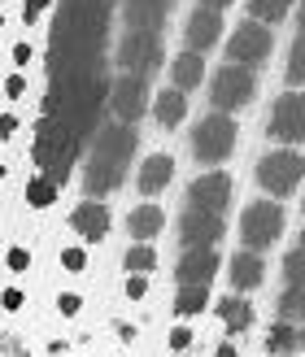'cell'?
<instances>
[{"mask_svg": "<svg viewBox=\"0 0 305 357\" xmlns=\"http://www.w3.org/2000/svg\"><path fill=\"white\" fill-rule=\"evenodd\" d=\"M131 153H135V131L122 127V122H110V127H101L92 135V153H87V166H83L87 201H101L105 192H114L127 178Z\"/></svg>", "mask_w": 305, "mask_h": 357, "instance_id": "obj_1", "label": "cell"}, {"mask_svg": "<svg viewBox=\"0 0 305 357\" xmlns=\"http://www.w3.org/2000/svg\"><path fill=\"white\" fill-rule=\"evenodd\" d=\"M79 149L83 144L75 139V131H70L61 118H40V122H35L31 157H35V166H40V174H48L57 188L66 183V174H70V166H75Z\"/></svg>", "mask_w": 305, "mask_h": 357, "instance_id": "obj_2", "label": "cell"}, {"mask_svg": "<svg viewBox=\"0 0 305 357\" xmlns=\"http://www.w3.org/2000/svg\"><path fill=\"white\" fill-rule=\"evenodd\" d=\"M161 52H166L161 31H127L118 44V66H122V75L149 83V75L161 70Z\"/></svg>", "mask_w": 305, "mask_h": 357, "instance_id": "obj_3", "label": "cell"}, {"mask_svg": "<svg viewBox=\"0 0 305 357\" xmlns=\"http://www.w3.org/2000/svg\"><path fill=\"white\" fill-rule=\"evenodd\" d=\"M231 149H236V118L227 114H209L196 122L192 131V157L205 166H218L223 157H231Z\"/></svg>", "mask_w": 305, "mask_h": 357, "instance_id": "obj_4", "label": "cell"}, {"mask_svg": "<svg viewBox=\"0 0 305 357\" xmlns=\"http://www.w3.org/2000/svg\"><path fill=\"white\" fill-rule=\"evenodd\" d=\"M258 96V75L253 70H244V66H223L218 75H214V114H236V109H244L248 100Z\"/></svg>", "mask_w": 305, "mask_h": 357, "instance_id": "obj_5", "label": "cell"}, {"mask_svg": "<svg viewBox=\"0 0 305 357\" xmlns=\"http://www.w3.org/2000/svg\"><path fill=\"white\" fill-rule=\"evenodd\" d=\"M279 231H283V209L275 201H253L244 209V218H240V236H244V248L248 253H258L262 257V248H271L279 240Z\"/></svg>", "mask_w": 305, "mask_h": 357, "instance_id": "obj_6", "label": "cell"}, {"mask_svg": "<svg viewBox=\"0 0 305 357\" xmlns=\"http://www.w3.org/2000/svg\"><path fill=\"white\" fill-rule=\"evenodd\" d=\"M301 170H305L301 153H292V149H275V153H266L262 162H258V183L271 192V196H288V192L301 183Z\"/></svg>", "mask_w": 305, "mask_h": 357, "instance_id": "obj_7", "label": "cell"}, {"mask_svg": "<svg viewBox=\"0 0 305 357\" xmlns=\"http://www.w3.org/2000/svg\"><path fill=\"white\" fill-rule=\"evenodd\" d=\"M266 135L279 139V144H301L305 139V96H297V92L279 96L271 109V122H266Z\"/></svg>", "mask_w": 305, "mask_h": 357, "instance_id": "obj_8", "label": "cell"}, {"mask_svg": "<svg viewBox=\"0 0 305 357\" xmlns=\"http://www.w3.org/2000/svg\"><path fill=\"white\" fill-rule=\"evenodd\" d=\"M271 26H258V22H248L240 26L236 35H231V48H227V66H244V70H253L262 66L266 57H271Z\"/></svg>", "mask_w": 305, "mask_h": 357, "instance_id": "obj_9", "label": "cell"}, {"mask_svg": "<svg viewBox=\"0 0 305 357\" xmlns=\"http://www.w3.org/2000/svg\"><path fill=\"white\" fill-rule=\"evenodd\" d=\"M231 174H223V170H209V174H201V178H192V188H188V205L192 209H205V213H218L223 218V209L231 205Z\"/></svg>", "mask_w": 305, "mask_h": 357, "instance_id": "obj_10", "label": "cell"}, {"mask_svg": "<svg viewBox=\"0 0 305 357\" xmlns=\"http://www.w3.org/2000/svg\"><path fill=\"white\" fill-rule=\"evenodd\" d=\"M110 109L118 114L122 127H131V122L149 109V83H140V79H131V75H118V79L110 83Z\"/></svg>", "mask_w": 305, "mask_h": 357, "instance_id": "obj_11", "label": "cell"}, {"mask_svg": "<svg viewBox=\"0 0 305 357\" xmlns=\"http://www.w3.org/2000/svg\"><path fill=\"white\" fill-rule=\"evenodd\" d=\"M223 236V218L218 213H205V209H184V218H179V240H184V253L188 248H214Z\"/></svg>", "mask_w": 305, "mask_h": 357, "instance_id": "obj_12", "label": "cell"}, {"mask_svg": "<svg viewBox=\"0 0 305 357\" xmlns=\"http://www.w3.org/2000/svg\"><path fill=\"white\" fill-rule=\"evenodd\" d=\"M70 231L83 244H96V240L110 236V209H105V201H79L70 209Z\"/></svg>", "mask_w": 305, "mask_h": 357, "instance_id": "obj_13", "label": "cell"}, {"mask_svg": "<svg viewBox=\"0 0 305 357\" xmlns=\"http://www.w3.org/2000/svg\"><path fill=\"white\" fill-rule=\"evenodd\" d=\"M218 275V253L214 248H188L184 257H179V288H209V279Z\"/></svg>", "mask_w": 305, "mask_h": 357, "instance_id": "obj_14", "label": "cell"}, {"mask_svg": "<svg viewBox=\"0 0 305 357\" xmlns=\"http://www.w3.org/2000/svg\"><path fill=\"white\" fill-rule=\"evenodd\" d=\"M218 35H223V17H218V13H209V9H196V13L188 17V26H184L188 52H196V57H201L205 48L218 44Z\"/></svg>", "mask_w": 305, "mask_h": 357, "instance_id": "obj_15", "label": "cell"}, {"mask_svg": "<svg viewBox=\"0 0 305 357\" xmlns=\"http://www.w3.org/2000/svg\"><path fill=\"white\" fill-rule=\"evenodd\" d=\"M227 275H231V288H236V292H253L258 283L266 279V261L244 248V253L231 257V271H227Z\"/></svg>", "mask_w": 305, "mask_h": 357, "instance_id": "obj_16", "label": "cell"}, {"mask_svg": "<svg viewBox=\"0 0 305 357\" xmlns=\"http://www.w3.org/2000/svg\"><path fill=\"white\" fill-rule=\"evenodd\" d=\"M166 13H170V0H127L131 31H161Z\"/></svg>", "mask_w": 305, "mask_h": 357, "instance_id": "obj_17", "label": "cell"}, {"mask_svg": "<svg viewBox=\"0 0 305 357\" xmlns=\"http://www.w3.org/2000/svg\"><path fill=\"white\" fill-rule=\"evenodd\" d=\"M170 178H174V162L166 153H153L144 166H140V192L144 196H157V192H166L170 188Z\"/></svg>", "mask_w": 305, "mask_h": 357, "instance_id": "obj_18", "label": "cell"}, {"mask_svg": "<svg viewBox=\"0 0 305 357\" xmlns=\"http://www.w3.org/2000/svg\"><path fill=\"white\" fill-rule=\"evenodd\" d=\"M161 222H166L161 205H135V209L127 213V231H131L140 244H149L153 236H161Z\"/></svg>", "mask_w": 305, "mask_h": 357, "instance_id": "obj_19", "label": "cell"}, {"mask_svg": "<svg viewBox=\"0 0 305 357\" xmlns=\"http://www.w3.org/2000/svg\"><path fill=\"white\" fill-rule=\"evenodd\" d=\"M170 75H174V92H188V87H196L205 79V61L196 57V52H179L170 61Z\"/></svg>", "mask_w": 305, "mask_h": 357, "instance_id": "obj_20", "label": "cell"}, {"mask_svg": "<svg viewBox=\"0 0 305 357\" xmlns=\"http://www.w3.org/2000/svg\"><path fill=\"white\" fill-rule=\"evenodd\" d=\"M153 114H157V122H161V127H179V122L188 118V96L170 87V92H161V96H157Z\"/></svg>", "mask_w": 305, "mask_h": 357, "instance_id": "obj_21", "label": "cell"}, {"mask_svg": "<svg viewBox=\"0 0 305 357\" xmlns=\"http://www.w3.org/2000/svg\"><path fill=\"white\" fill-rule=\"evenodd\" d=\"M218 318H223L227 331H244V327H253V305L244 296H227L218 305Z\"/></svg>", "mask_w": 305, "mask_h": 357, "instance_id": "obj_22", "label": "cell"}, {"mask_svg": "<svg viewBox=\"0 0 305 357\" xmlns=\"http://www.w3.org/2000/svg\"><path fill=\"white\" fill-rule=\"evenodd\" d=\"M271 353H301L305 349V327H292V323H275L271 335H266Z\"/></svg>", "mask_w": 305, "mask_h": 357, "instance_id": "obj_23", "label": "cell"}, {"mask_svg": "<svg viewBox=\"0 0 305 357\" xmlns=\"http://www.w3.org/2000/svg\"><path fill=\"white\" fill-rule=\"evenodd\" d=\"M279 323L305 327V288H288L279 296Z\"/></svg>", "mask_w": 305, "mask_h": 357, "instance_id": "obj_24", "label": "cell"}, {"mask_svg": "<svg viewBox=\"0 0 305 357\" xmlns=\"http://www.w3.org/2000/svg\"><path fill=\"white\" fill-rule=\"evenodd\" d=\"M57 192H61V188L52 183L48 174H35L31 183H27V205H31V209H48L52 201H57Z\"/></svg>", "mask_w": 305, "mask_h": 357, "instance_id": "obj_25", "label": "cell"}, {"mask_svg": "<svg viewBox=\"0 0 305 357\" xmlns=\"http://www.w3.org/2000/svg\"><path fill=\"white\" fill-rule=\"evenodd\" d=\"M122 271H131V275H149V271H157V248H153V244H135V248H127V257H122Z\"/></svg>", "mask_w": 305, "mask_h": 357, "instance_id": "obj_26", "label": "cell"}, {"mask_svg": "<svg viewBox=\"0 0 305 357\" xmlns=\"http://www.w3.org/2000/svg\"><path fill=\"white\" fill-rule=\"evenodd\" d=\"M288 9H292V0H248V13H253V22L262 26H271V22H279V17H288Z\"/></svg>", "mask_w": 305, "mask_h": 357, "instance_id": "obj_27", "label": "cell"}, {"mask_svg": "<svg viewBox=\"0 0 305 357\" xmlns=\"http://www.w3.org/2000/svg\"><path fill=\"white\" fill-rule=\"evenodd\" d=\"M209 305V292L205 288H179V296H174V314L179 318H196Z\"/></svg>", "mask_w": 305, "mask_h": 357, "instance_id": "obj_28", "label": "cell"}, {"mask_svg": "<svg viewBox=\"0 0 305 357\" xmlns=\"http://www.w3.org/2000/svg\"><path fill=\"white\" fill-rule=\"evenodd\" d=\"M288 87H305V31L292 40V52H288Z\"/></svg>", "mask_w": 305, "mask_h": 357, "instance_id": "obj_29", "label": "cell"}, {"mask_svg": "<svg viewBox=\"0 0 305 357\" xmlns=\"http://www.w3.org/2000/svg\"><path fill=\"white\" fill-rule=\"evenodd\" d=\"M283 279H288V288H305V248H292L283 257Z\"/></svg>", "mask_w": 305, "mask_h": 357, "instance_id": "obj_30", "label": "cell"}, {"mask_svg": "<svg viewBox=\"0 0 305 357\" xmlns=\"http://www.w3.org/2000/svg\"><path fill=\"white\" fill-rule=\"evenodd\" d=\"M5 271H9L13 279L31 271V248H27V244H9V253H5Z\"/></svg>", "mask_w": 305, "mask_h": 357, "instance_id": "obj_31", "label": "cell"}, {"mask_svg": "<svg viewBox=\"0 0 305 357\" xmlns=\"http://www.w3.org/2000/svg\"><path fill=\"white\" fill-rule=\"evenodd\" d=\"M0 92H5V100H9V105H17V100L27 96V75H22V70H13V75L0 83Z\"/></svg>", "mask_w": 305, "mask_h": 357, "instance_id": "obj_32", "label": "cell"}, {"mask_svg": "<svg viewBox=\"0 0 305 357\" xmlns=\"http://www.w3.org/2000/svg\"><path fill=\"white\" fill-rule=\"evenodd\" d=\"M61 266H66L70 275H83V271H87V248H83V244L61 248Z\"/></svg>", "mask_w": 305, "mask_h": 357, "instance_id": "obj_33", "label": "cell"}, {"mask_svg": "<svg viewBox=\"0 0 305 357\" xmlns=\"http://www.w3.org/2000/svg\"><path fill=\"white\" fill-rule=\"evenodd\" d=\"M9 61H13V70H22V75H27V66L35 61V44H31V40H17V44L9 48Z\"/></svg>", "mask_w": 305, "mask_h": 357, "instance_id": "obj_34", "label": "cell"}, {"mask_svg": "<svg viewBox=\"0 0 305 357\" xmlns=\"http://www.w3.org/2000/svg\"><path fill=\"white\" fill-rule=\"evenodd\" d=\"M22 305H27V292L17 288V283H9V288L0 292V310H5V314H17Z\"/></svg>", "mask_w": 305, "mask_h": 357, "instance_id": "obj_35", "label": "cell"}, {"mask_svg": "<svg viewBox=\"0 0 305 357\" xmlns=\"http://www.w3.org/2000/svg\"><path fill=\"white\" fill-rule=\"evenodd\" d=\"M57 310H61V318H75V314L83 310V296H79V292H61V296H57Z\"/></svg>", "mask_w": 305, "mask_h": 357, "instance_id": "obj_36", "label": "cell"}, {"mask_svg": "<svg viewBox=\"0 0 305 357\" xmlns=\"http://www.w3.org/2000/svg\"><path fill=\"white\" fill-rule=\"evenodd\" d=\"M44 13H48V0H27V9H22V22H27V26H35Z\"/></svg>", "mask_w": 305, "mask_h": 357, "instance_id": "obj_37", "label": "cell"}, {"mask_svg": "<svg viewBox=\"0 0 305 357\" xmlns=\"http://www.w3.org/2000/svg\"><path fill=\"white\" fill-rule=\"evenodd\" d=\"M17 131H22V122H17V114H0V139H13Z\"/></svg>", "mask_w": 305, "mask_h": 357, "instance_id": "obj_38", "label": "cell"}, {"mask_svg": "<svg viewBox=\"0 0 305 357\" xmlns=\"http://www.w3.org/2000/svg\"><path fill=\"white\" fill-rule=\"evenodd\" d=\"M188 344H192V331H188V327H174V331H170V349H174V353H184Z\"/></svg>", "mask_w": 305, "mask_h": 357, "instance_id": "obj_39", "label": "cell"}, {"mask_svg": "<svg viewBox=\"0 0 305 357\" xmlns=\"http://www.w3.org/2000/svg\"><path fill=\"white\" fill-rule=\"evenodd\" d=\"M144 292H149V283H144V275H131V279H127V296H131V301H140V296H144Z\"/></svg>", "mask_w": 305, "mask_h": 357, "instance_id": "obj_40", "label": "cell"}, {"mask_svg": "<svg viewBox=\"0 0 305 357\" xmlns=\"http://www.w3.org/2000/svg\"><path fill=\"white\" fill-rule=\"evenodd\" d=\"M231 0H201V9H209V13H218V9H227Z\"/></svg>", "mask_w": 305, "mask_h": 357, "instance_id": "obj_41", "label": "cell"}, {"mask_svg": "<svg viewBox=\"0 0 305 357\" xmlns=\"http://www.w3.org/2000/svg\"><path fill=\"white\" fill-rule=\"evenodd\" d=\"M66 349H70L66 340H52V344H48V357H66Z\"/></svg>", "mask_w": 305, "mask_h": 357, "instance_id": "obj_42", "label": "cell"}, {"mask_svg": "<svg viewBox=\"0 0 305 357\" xmlns=\"http://www.w3.org/2000/svg\"><path fill=\"white\" fill-rule=\"evenodd\" d=\"M218 357H236V344H218Z\"/></svg>", "mask_w": 305, "mask_h": 357, "instance_id": "obj_43", "label": "cell"}, {"mask_svg": "<svg viewBox=\"0 0 305 357\" xmlns=\"http://www.w3.org/2000/svg\"><path fill=\"white\" fill-rule=\"evenodd\" d=\"M301 31H305V0H301Z\"/></svg>", "mask_w": 305, "mask_h": 357, "instance_id": "obj_44", "label": "cell"}, {"mask_svg": "<svg viewBox=\"0 0 305 357\" xmlns=\"http://www.w3.org/2000/svg\"><path fill=\"white\" fill-rule=\"evenodd\" d=\"M5 174H9V166H5V162H0V178H5Z\"/></svg>", "mask_w": 305, "mask_h": 357, "instance_id": "obj_45", "label": "cell"}, {"mask_svg": "<svg viewBox=\"0 0 305 357\" xmlns=\"http://www.w3.org/2000/svg\"><path fill=\"white\" fill-rule=\"evenodd\" d=\"M297 248H305V231H301V244H297Z\"/></svg>", "mask_w": 305, "mask_h": 357, "instance_id": "obj_46", "label": "cell"}, {"mask_svg": "<svg viewBox=\"0 0 305 357\" xmlns=\"http://www.w3.org/2000/svg\"><path fill=\"white\" fill-rule=\"evenodd\" d=\"M0 26H5V13H0Z\"/></svg>", "mask_w": 305, "mask_h": 357, "instance_id": "obj_47", "label": "cell"}, {"mask_svg": "<svg viewBox=\"0 0 305 357\" xmlns=\"http://www.w3.org/2000/svg\"><path fill=\"white\" fill-rule=\"evenodd\" d=\"M301 209H305V201H301Z\"/></svg>", "mask_w": 305, "mask_h": 357, "instance_id": "obj_48", "label": "cell"}]
</instances>
